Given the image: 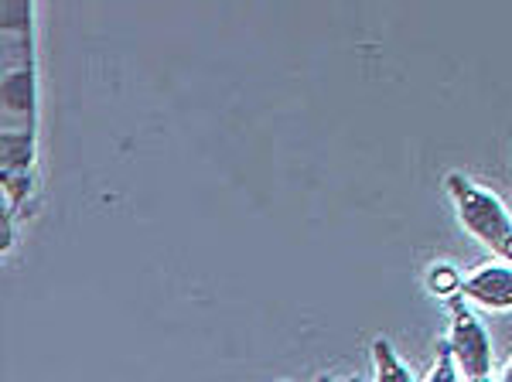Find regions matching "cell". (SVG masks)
<instances>
[{"instance_id":"6da1fadb","label":"cell","mask_w":512,"mask_h":382,"mask_svg":"<svg viewBox=\"0 0 512 382\" xmlns=\"http://www.w3.org/2000/svg\"><path fill=\"white\" fill-rule=\"evenodd\" d=\"M4 69H0V171H4V209L11 226L14 209L31 188L35 164V48L28 18L11 24L4 14Z\"/></svg>"},{"instance_id":"7a4b0ae2","label":"cell","mask_w":512,"mask_h":382,"mask_svg":"<svg viewBox=\"0 0 512 382\" xmlns=\"http://www.w3.org/2000/svg\"><path fill=\"white\" fill-rule=\"evenodd\" d=\"M444 188H448L454 209H458V219L478 243H485L499 260L512 263V215L506 212V205L492 195L489 188L475 185L468 174L451 171L444 178Z\"/></svg>"},{"instance_id":"3957f363","label":"cell","mask_w":512,"mask_h":382,"mask_svg":"<svg viewBox=\"0 0 512 382\" xmlns=\"http://www.w3.org/2000/svg\"><path fill=\"white\" fill-rule=\"evenodd\" d=\"M448 314H451V355L458 362V372L465 382H475V379H489V369H492V345H489V335H485L482 321L472 314V307L461 294H451L448 301Z\"/></svg>"},{"instance_id":"277c9868","label":"cell","mask_w":512,"mask_h":382,"mask_svg":"<svg viewBox=\"0 0 512 382\" xmlns=\"http://www.w3.org/2000/svg\"><path fill=\"white\" fill-rule=\"evenodd\" d=\"M461 297L478 301L482 307H512V263L495 260L478 267L461 280Z\"/></svg>"},{"instance_id":"5b68a950","label":"cell","mask_w":512,"mask_h":382,"mask_svg":"<svg viewBox=\"0 0 512 382\" xmlns=\"http://www.w3.org/2000/svg\"><path fill=\"white\" fill-rule=\"evenodd\" d=\"M373 362H376V382H414V376L407 372V365L396 359L393 345L386 338L373 342Z\"/></svg>"},{"instance_id":"8992f818","label":"cell","mask_w":512,"mask_h":382,"mask_svg":"<svg viewBox=\"0 0 512 382\" xmlns=\"http://www.w3.org/2000/svg\"><path fill=\"white\" fill-rule=\"evenodd\" d=\"M427 382H461L458 362H454L448 342L437 345V362H434V369H431V376H427Z\"/></svg>"},{"instance_id":"52a82bcc","label":"cell","mask_w":512,"mask_h":382,"mask_svg":"<svg viewBox=\"0 0 512 382\" xmlns=\"http://www.w3.org/2000/svg\"><path fill=\"white\" fill-rule=\"evenodd\" d=\"M427 284H431V290H434L437 297H444V301H448L451 294H458V290H461V277H458V270H454V267H448V263H441V267H434V270H431Z\"/></svg>"},{"instance_id":"ba28073f","label":"cell","mask_w":512,"mask_h":382,"mask_svg":"<svg viewBox=\"0 0 512 382\" xmlns=\"http://www.w3.org/2000/svg\"><path fill=\"white\" fill-rule=\"evenodd\" d=\"M499 382H512V362L506 365V372H502V376H499Z\"/></svg>"},{"instance_id":"9c48e42d","label":"cell","mask_w":512,"mask_h":382,"mask_svg":"<svg viewBox=\"0 0 512 382\" xmlns=\"http://www.w3.org/2000/svg\"><path fill=\"white\" fill-rule=\"evenodd\" d=\"M318 382H338V379H332V376H321Z\"/></svg>"},{"instance_id":"30bf717a","label":"cell","mask_w":512,"mask_h":382,"mask_svg":"<svg viewBox=\"0 0 512 382\" xmlns=\"http://www.w3.org/2000/svg\"><path fill=\"white\" fill-rule=\"evenodd\" d=\"M475 382H492V379H475Z\"/></svg>"},{"instance_id":"8fae6325","label":"cell","mask_w":512,"mask_h":382,"mask_svg":"<svg viewBox=\"0 0 512 382\" xmlns=\"http://www.w3.org/2000/svg\"><path fill=\"white\" fill-rule=\"evenodd\" d=\"M352 382H355V379H352Z\"/></svg>"}]
</instances>
